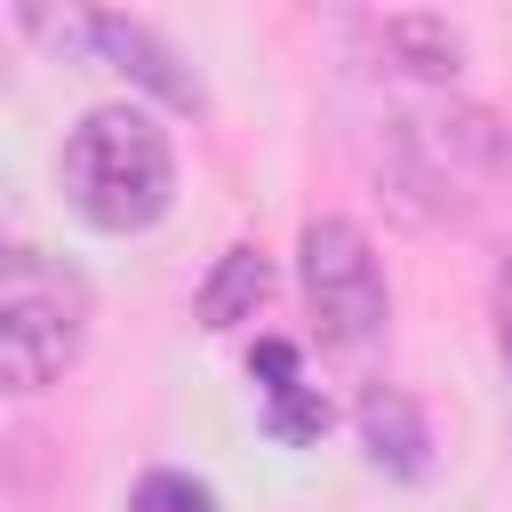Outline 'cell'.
Here are the masks:
<instances>
[{
	"mask_svg": "<svg viewBox=\"0 0 512 512\" xmlns=\"http://www.w3.org/2000/svg\"><path fill=\"white\" fill-rule=\"evenodd\" d=\"M384 40H392V48H408V64H416V72H432V80H440V72H456V56H464V48H456V32H448V24H432V16H392V24H384Z\"/></svg>",
	"mask_w": 512,
	"mask_h": 512,
	"instance_id": "ba28073f",
	"label": "cell"
},
{
	"mask_svg": "<svg viewBox=\"0 0 512 512\" xmlns=\"http://www.w3.org/2000/svg\"><path fill=\"white\" fill-rule=\"evenodd\" d=\"M128 512H216V496L192 472H144L136 496H128Z\"/></svg>",
	"mask_w": 512,
	"mask_h": 512,
	"instance_id": "9c48e42d",
	"label": "cell"
},
{
	"mask_svg": "<svg viewBox=\"0 0 512 512\" xmlns=\"http://www.w3.org/2000/svg\"><path fill=\"white\" fill-rule=\"evenodd\" d=\"M72 32H80V40H96V48H104L120 72H136L144 88H160L168 104H200V88H192L184 72H168V48H160L144 24H128V16H80Z\"/></svg>",
	"mask_w": 512,
	"mask_h": 512,
	"instance_id": "5b68a950",
	"label": "cell"
},
{
	"mask_svg": "<svg viewBox=\"0 0 512 512\" xmlns=\"http://www.w3.org/2000/svg\"><path fill=\"white\" fill-rule=\"evenodd\" d=\"M496 296H504V360H512V272H504V288H496Z\"/></svg>",
	"mask_w": 512,
	"mask_h": 512,
	"instance_id": "30bf717a",
	"label": "cell"
},
{
	"mask_svg": "<svg viewBox=\"0 0 512 512\" xmlns=\"http://www.w3.org/2000/svg\"><path fill=\"white\" fill-rule=\"evenodd\" d=\"M256 392H264V424L288 448H304V440L328 432V400H320V384H304V352L288 336H264L256 344Z\"/></svg>",
	"mask_w": 512,
	"mask_h": 512,
	"instance_id": "277c9868",
	"label": "cell"
},
{
	"mask_svg": "<svg viewBox=\"0 0 512 512\" xmlns=\"http://www.w3.org/2000/svg\"><path fill=\"white\" fill-rule=\"evenodd\" d=\"M88 336V288L72 264H48L40 248H8L0 264V368L16 392L56 384L80 360Z\"/></svg>",
	"mask_w": 512,
	"mask_h": 512,
	"instance_id": "7a4b0ae2",
	"label": "cell"
},
{
	"mask_svg": "<svg viewBox=\"0 0 512 512\" xmlns=\"http://www.w3.org/2000/svg\"><path fill=\"white\" fill-rule=\"evenodd\" d=\"M360 440H368V456L392 464L400 480H416V472H424V448H432V440H424V416H416L392 384L360 400Z\"/></svg>",
	"mask_w": 512,
	"mask_h": 512,
	"instance_id": "8992f818",
	"label": "cell"
},
{
	"mask_svg": "<svg viewBox=\"0 0 512 512\" xmlns=\"http://www.w3.org/2000/svg\"><path fill=\"white\" fill-rule=\"evenodd\" d=\"M304 296H312L320 336H328L344 360H360V352L384 336V272H376L368 240H360L344 216L304 224Z\"/></svg>",
	"mask_w": 512,
	"mask_h": 512,
	"instance_id": "3957f363",
	"label": "cell"
},
{
	"mask_svg": "<svg viewBox=\"0 0 512 512\" xmlns=\"http://www.w3.org/2000/svg\"><path fill=\"white\" fill-rule=\"evenodd\" d=\"M64 192L96 232H144L176 192V152L136 104H104L64 136Z\"/></svg>",
	"mask_w": 512,
	"mask_h": 512,
	"instance_id": "6da1fadb",
	"label": "cell"
},
{
	"mask_svg": "<svg viewBox=\"0 0 512 512\" xmlns=\"http://www.w3.org/2000/svg\"><path fill=\"white\" fill-rule=\"evenodd\" d=\"M264 296H272V264H264L256 248H224L216 280L200 288V320H208V328H232V320H248Z\"/></svg>",
	"mask_w": 512,
	"mask_h": 512,
	"instance_id": "52a82bcc",
	"label": "cell"
}]
</instances>
